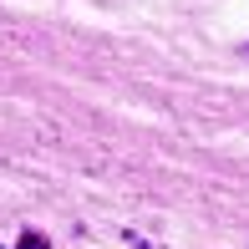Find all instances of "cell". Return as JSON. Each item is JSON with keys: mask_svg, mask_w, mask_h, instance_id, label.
<instances>
[{"mask_svg": "<svg viewBox=\"0 0 249 249\" xmlns=\"http://www.w3.org/2000/svg\"><path fill=\"white\" fill-rule=\"evenodd\" d=\"M16 249H51V244H46V234L26 229V234H20V244H16Z\"/></svg>", "mask_w": 249, "mask_h": 249, "instance_id": "1", "label": "cell"}]
</instances>
